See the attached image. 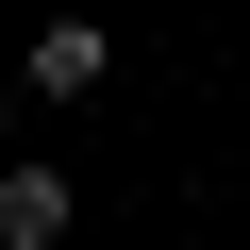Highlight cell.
Here are the masks:
<instances>
[{"mask_svg":"<svg viewBox=\"0 0 250 250\" xmlns=\"http://www.w3.org/2000/svg\"><path fill=\"white\" fill-rule=\"evenodd\" d=\"M67 233H83V184L50 150H17V167H0V250H67Z\"/></svg>","mask_w":250,"mask_h":250,"instance_id":"6da1fadb","label":"cell"},{"mask_svg":"<svg viewBox=\"0 0 250 250\" xmlns=\"http://www.w3.org/2000/svg\"><path fill=\"white\" fill-rule=\"evenodd\" d=\"M100 67H117V34H100V17H50L17 83H34V100H100Z\"/></svg>","mask_w":250,"mask_h":250,"instance_id":"7a4b0ae2","label":"cell"}]
</instances>
